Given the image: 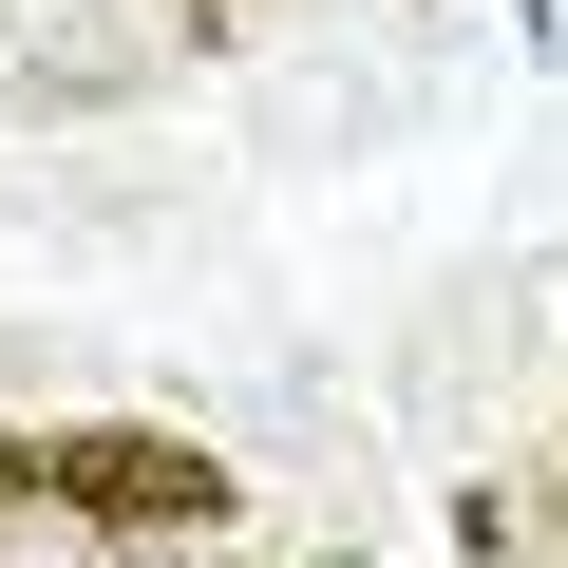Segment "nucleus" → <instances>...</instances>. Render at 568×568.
<instances>
[{
    "mask_svg": "<svg viewBox=\"0 0 568 568\" xmlns=\"http://www.w3.org/2000/svg\"><path fill=\"white\" fill-rule=\"evenodd\" d=\"M398 114V58H265V133L284 152H361Z\"/></svg>",
    "mask_w": 568,
    "mask_h": 568,
    "instance_id": "obj_1",
    "label": "nucleus"
}]
</instances>
